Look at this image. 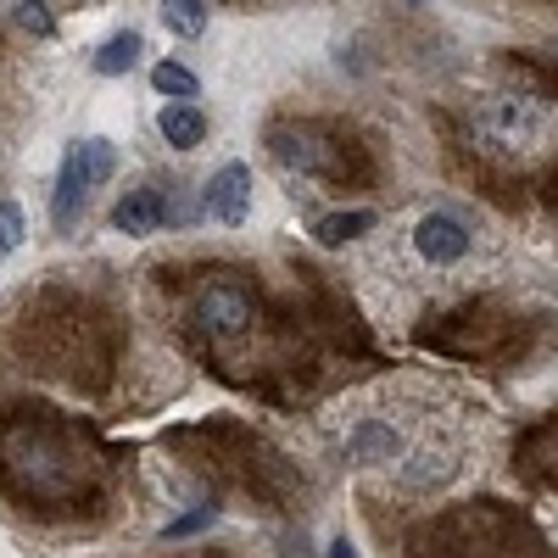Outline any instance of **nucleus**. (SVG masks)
<instances>
[{
  "label": "nucleus",
  "mask_w": 558,
  "mask_h": 558,
  "mask_svg": "<svg viewBox=\"0 0 558 558\" xmlns=\"http://www.w3.org/2000/svg\"><path fill=\"white\" fill-rule=\"evenodd\" d=\"M7 463H12V475H17L28 492H39V497L73 486V458H68L62 447H51L45 436H12V441H7Z\"/></svg>",
  "instance_id": "nucleus-1"
},
{
  "label": "nucleus",
  "mask_w": 558,
  "mask_h": 558,
  "mask_svg": "<svg viewBox=\"0 0 558 558\" xmlns=\"http://www.w3.org/2000/svg\"><path fill=\"white\" fill-rule=\"evenodd\" d=\"M191 318L213 336H246L257 324V296L246 286H235V279H207L191 302Z\"/></svg>",
  "instance_id": "nucleus-2"
},
{
  "label": "nucleus",
  "mask_w": 558,
  "mask_h": 558,
  "mask_svg": "<svg viewBox=\"0 0 558 558\" xmlns=\"http://www.w3.org/2000/svg\"><path fill=\"white\" fill-rule=\"evenodd\" d=\"M475 123H481V134L492 140L497 151H531V146H536V134H542V112H536L531 101H514V96H492V101H481Z\"/></svg>",
  "instance_id": "nucleus-3"
},
{
  "label": "nucleus",
  "mask_w": 558,
  "mask_h": 558,
  "mask_svg": "<svg viewBox=\"0 0 558 558\" xmlns=\"http://www.w3.org/2000/svg\"><path fill=\"white\" fill-rule=\"evenodd\" d=\"M268 151H274V162H286V168H296V173H341L336 157H330V140H324L318 129L274 123V129H268Z\"/></svg>",
  "instance_id": "nucleus-4"
},
{
  "label": "nucleus",
  "mask_w": 558,
  "mask_h": 558,
  "mask_svg": "<svg viewBox=\"0 0 558 558\" xmlns=\"http://www.w3.org/2000/svg\"><path fill=\"white\" fill-rule=\"evenodd\" d=\"M413 246H418V257L425 263H463L470 257V229H463L452 213H425L418 218V229H413Z\"/></svg>",
  "instance_id": "nucleus-5"
},
{
  "label": "nucleus",
  "mask_w": 558,
  "mask_h": 558,
  "mask_svg": "<svg viewBox=\"0 0 558 558\" xmlns=\"http://www.w3.org/2000/svg\"><path fill=\"white\" fill-rule=\"evenodd\" d=\"M207 213L218 223H246V213H252V168L246 162H223L207 179Z\"/></svg>",
  "instance_id": "nucleus-6"
},
{
  "label": "nucleus",
  "mask_w": 558,
  "mask_h": 558,
  "mask_svg": "<svg viewBox=\"0 0 558 558\" xmlns=\"http://www.w3.org/2000/svg\"><path fill=\"white\" fill-rule=\"evenodd\" d=\"M162 223H168V202H162L157 191H129V196L112 207V229H118V235H129V241L157 235Z\"/></svg>",
  "instance_id": "nucleus-7"
},
{
  "label": "nucleus",
  "mask_w": 558,
  "mask_h": 558,
  "mask_svg": "<svg viewBox=\"0 0 558 558\" xmlns=\"http://www.w3.org/2000/svg\"><path fill=\"white\" fill-rule=\"evenodd\" d=\"M157 129H162V140L173 151H196L202 140H207V118H202V107H191V101H168L162 112H157Z\"/></svg>",
  "instance_id": "nucleus-8"
},
{
  "label": "nucleus",
  "mask_w": 558,
  "mask_h": 558,
  "mask_svg": "<svg viewBox=\"0 0 558 558\" xmlns=\"http://www.w3.org/2000/svg\"><path fill=\"white\" fill-rule=\"evenodd\" d=\"M84 191H89V184H84V173H78V157L68 151V157H62V173H57V196H51V223H57V229H73V223H78Z\"/></svg>",
  "instance_id": "nucleus-9"
},
{
  "label": "nucleus",
  "mask_w": 558,
  "mask_h": 558,
  "mask_svg": "<svg viewBox=\"0 0 558 558\" xmlns=\"http://www.w3.org/2000/svg\"><path fill=\"white\" fill-rule=\"evenodd\" d=\"M368 229H375V213H368V207H352V213L318 218V223H313V241H318V246H347V241L368 235Z\"/></svg>",
  "instance_id": "nucleus-10"
},
{
  "label": "nucleus",
  "mask_w": 558,
  "mask_h": 558,
  "mask_svg": "<svg viewBox=\"0 0 558 558\" xmlns=\"http://www.w3.org/2000/svg\"><path fill=\"white\" fill-rule=\"evenodd\" d=\"M73 157H78L84 184H107V179H112V168H118V146H112L107 134H89V140H78Z\"/></svg>",
  "instance_id": "nucleus-11"
},
{
  "label": "nucleus",
  "mask_w": 558,
  "mask_h": 558,
  "mask_svg": "<svg viewBox=\"0 0 558 558\" xmlns=\"http://www.w3.org/2000/svg\"><path fill=\"white\" fill-rule=\"evenodd\" d=\"M140 51H146V39H140L134 28H123V34H112L101 51H96V73L101 78H118V73H129L140 62Z\"/></svg>",
  "instance_id": "nucleus-12"
},
{
  "label": "nucleus",
  "mask_w": 558,
  "mask_h": 558,
  "mask_svg": "<svg viewBox=\"0 0 558 558\" xmlns=\"http://www.w3.org/2000/svg\"><path fill=\"white\" fill-rule=\"evenodd\" d=\"M151 89H157V96H168V101H196L202 96V78L191 68H179V62H157L151 68Z\"/></svg>",
  "instance_id": "nucleus-13"
},
{
  "label": "nucleus",
  "mask_w": 558,
  "mask_h": 558,
  "mask_svg": "<svg viewBox=\"0 0 558 558\" xmlns=\"http://www.w3.org/2000/svg\"><path fill=\"white\" fill-rule=\"evenodd\" d=\"M162 23L179 39H202L207 34V0H162Z\"/></svg>",
  "instance_id": "nucleus-14"
},
{
  "label": "nucleus",
  "mask_w": 558,
  "mask_h": 558,
  "mask_svg": "<svg viewBox=\"0 0 558 558\" xmlns=\"http://www.w3.org/2000/svg\"><path fill=\"white\" fill-rule=\"evenodd\" d=\"M397 430L391 425H363L357 436H352V452L363 458V463H375V458H397Z\"/></svg>",
  "instance_id": "nucleus-15"
},
{
  "label": "nucleus",
  "mask_w": 558,
  "mask_h": 558,
  "mask_svg": "<svg viewBox=\"0 0 558 558\" xmlns=\"http://www.w3.org/2000/svg\"><path fill=\"white\" fill-rule=\"evenodd\" d=\"M12 17H17V28H28V34H39V39L57 34V17H51V7H45V0H12Z\"/></svg>",
  "instance_id": "nucleus-16"
},
{
  "label": "nucleus",
  "mask_w": 558,
  "mask_h": 558,
  "mask_svg": "<svg viewBox=\"0 0 558 558\" xmlns=\"http://www.w3.org/2000/svg\"><path fill=\"white\" fill-rule=\"evenodd\" d=\"M23 235H28V229H23V213H17L12 202H0V263H7V257L23 246Z\"/></svg>",
  "instance_id": "nucleus-17"
},
{
  "label": "nucleus",
  "mask_w": 558,
  "mask_h": 558,
  "mask_svg": "<svg viewBox=\"0 0 558 558\" xmlns=\"http://www.w3.org/2000/svg\"><path fill=\"white\" fill-rule=\"evenodd\" d=\"M447 475H452V458H441V452H418V463H408L413 486H430V481H447Z\"/></svg>",
  "instance_id": "nucleus-18"
},
{
  "label": "nucleus",
  "mask_w": 558,
  "mask_h": 558,
  "mask_svg": "<svg viewBox=\"0 0 558 558\" xmlns=\"http://www.w3.org/2000/svg\"><path fill=\"white\" fill-rule=\"evenodd\" d=\"M202 525H213V502H202L196 514H184V520H173V525H168L162 536H168V542H179V536H196Z\"/></svg>",
  "instance_id": "nucleus-19"
},
{
  "label": "nucleus",
  "mask_w": 558,
  "mask_h": 558,
  "mask_svg": "<svg viewBox=\"0 0 558 558\" xmlns=\"http://www.w3.org/2000/svg\"><path fill=\"white\" fill-rule=\"evenodd\" d=\"M324 558H357V547H352L347 536H336V542H330V553H324Z\"/></svg>",
  "instance_id": "nucleus-20"
}]
</instances>
